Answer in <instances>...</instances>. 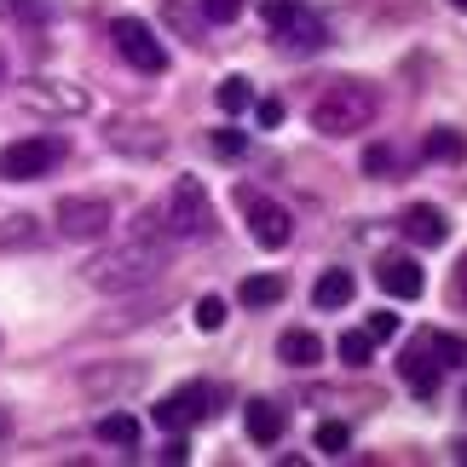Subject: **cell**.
Listing matches in <instances>:
<instances>
[{
    "mask_svg": "<svg viewBox=\"0 0 467 467\" xmlns=\"http://www.w3.org/2000/svg\"><path fill=\"white\" fill-rule=\"evenodd\" d=\"M104 145L121 150V156H161V128H150V121H133V116H116L110 128H104Z\"/></svg>",
    "mask_w": 467,
    "mask_h": 467,
    "instance_id": "obj_12",
    "label": "cell"
},
{
    "mask_svg": "<svg viewBox=\"0 0 467 467\" xmlns=\"http://www.w3.org/2000/svg\"><path fill=\"white\" fill-rule=\"evenodd\" d=\"M254 121H260V128H283V99H260L254 104Z\"/></svg>",
    "mask_w": 467,
    "mask_h": 467,
    "instance_id": "obj_30",
    "label": "cell"
},
{
    "mask_svg": "<svg viewBox=\"0 0 467 467\" xmlns=\"http://www.w3.org/2000/svg\"><path fill=\"white\" fill-rule=\"evenodd\" d=\"M185 456H191V451H185V433H179V439L168 444V451H161V462H185Z\"/></svg>",
    "mask_w": 467,
    "mask_h": 467,
    "instance_id": "obj_34",
    "label": "cell"
},
{
    "mask_svg": "<svg viewBox=\"0 0 467 467\" xmlns=\"http://www.w3.org/2000/svg\"><path fill=\"white\" fill-rule=\"evenodd\" d=\"M364 173L369 179H399V156H392V145H364Z\"/></svg>",
    "mask_w": 467,
    "mask_h": 467,
    "instance_id": "obj_26",
    "label": "cell"
},
{
    "mask_svg": "<svg viewBox=\"0 0 467 467\" xmlns=\"http://www.w3.org/2000/svg\"><path fill=\"white\" fill-rule=\"evenodd\" d=\"M375 283L392 295V300H421V289H427V272L410 254H387L381 265H375Z\"/></svg>",
    "mask_w": 467,
    "mask_h": 467,
    "instance_id": "obj_14",
    "label": "cell"
},
{
    "mask_svg": "<svg viewBox=\"0 0 467 467\" xmlns=\"http://www.w3.org/2000/svg\"><path fill=\"white\" fill-rule=\"evenodd\" d=\"M161 265H168V231H161L156 213H145V225H139L128 243H116V248H104V254H93L81 277L93 283L99 295H128V289H145V283H156Z\"/></svg>",
    "mask_w": 467,
    "mask_h": 467,
    "instance_id": "obj_1",
    "label": "cell"
},
{
    "mask_svg": "<svg viewBox=\"0 0 467 467\" xmlns=\"http://www.w3.org/2000/svg\"><path fill=\"white\" fill-rule=\"evenodd\" d=\"M312 444H317V456H347L352 451V427L347 421H317Z\"/></svg>",
    "mask_w": 467,
    "mask_h": 467,
    "instance_id": "obj_23",
    "label": "cell"
},
{
    "mask_svg": "<svg viewBox=\"0 0 467 467\" xmlns=\"http://www.w3.org/2000/svg\"><path fill=\"white\" fill-rule=\"evenodd\" d=\"M369 335L375 340H392V335H399V317H392V312H369Z\"/></svg>",
    "mask_w": 467,
    "mask_h": 467,
    "instance_id": "obj_32",
    "label": "cell"
},
{
    "mask_svg": "<svg viewBox=\"0 0 467 467\" xmlns=\"http://www.w3.org/2000/svg\"><path fill=\"white\" fill-rule=\"evenodd\" d=\"M369 358H375V335L369 329H347V335H340V364L369 369Z\"/></svg>",
    "mask_w": 467,
    "mask_h": 467,
    "instance_id": "obj_24",
    "label": "cell"
},
{
    "mask_svg": "<svg viewBox=\"0 0 467 467\" xmlns=\"http://www.w3.org/2000/svg\"><path fill=\"white\" fill-rule=\"evenodd\" d=\"M64 145L58 139H17V145L0 150V179H12V185H29V179H41L58 168Z\"/></svg>",
    "mask_w": 467,
    "mask_h": 467,
    "instance_id": "obj_7",
    "label": "cell"
},
{
    "mask_svg": "<svg viewBox=\"0 0 467 467\" xmlns=\"http://www.w3.org/2000/svg\"><path fill=\"white\" fill-rule=\"evenodd\" d=\"M29 243H41V220L35 213H6L0 220V248H29Z\"/></svg>",
    "mask_w": 467,
    "mask_h": 467,
    "instance_id": "obj_22",
    "label": "cell"
},
{
    "mask_svg": "<svg viewBox=\"0 0 467 467\" xmlns=\"http://www.w3.org/2000/svg\"><path fill=\"white\" fill-rule=\"evenodd\" d=\"M451 300H456V306L467 312V254H462V260L451 265Z\"/></svg>",
    "mask_w": 467,
    "mask_h": 467,
    "instance_id": "obj_31",
    "label": "cell"
},
{
    "mask_svg": "<svg viewBox=\"0 0 467 467\" xmlns=\"http://www.w3.org/2000/svg\"><path fill=\"white\" fill-rule=\"evenodd\" d=\"M248 0H202V12H208V24H237Z\"/></svg>",
    "mask_w": 467,
    "mask_h": 467,
    "instance_id": "obj_29",
    "label": "cell"
},
{
    "mask_svg": "<svg viewBox=\"0 0 467 467\" xmlns=\"http://www.w3.org/2000/svg\"><path fill=\"white\" fill-rule=\"evenodd\" d=\"M110 41H116V52L139 69V76H161V69H168V47L156 41V29L145 24V17H116Z\"/></svg>",
    "mask_w": 467,
    "mask_h": 467,
    "instance_id": "obj_6",
    "label": "cell"
},
{
    "mask_svg": "<svg viewBox=\"0 0 467 467\" xmlns=\"http://www.w3.org/2000/svg\"><path fill=\"white\" fill-rule=\"evenodd\" d=\"M375 110H381V99L369 81H335L312 99V128L323 139H358L375 121Z\"/></svg>",
    "mask_w": 467,
    "mask_h": 467,
    "instance_id": "obj_2",
    "label": "cell"
},
{
    "mask_svg": "<svg viewBox=\"0 0 467 467\" xmlns=\"http://www.w3.org/2000/svg\"><path fill=\"white\" fill-rule=\"evenodd\" d=\"M24 104L41 116H87L93 99H87V87L64 81V76H35V81H24Z\"/></svg>",
    "mask_w": 467,
    "mask_h": 467,
    "instance_id": "obj_9",
    "label": "cell"
},
{
    "mask_svg": "<svg viewBox=\"0 0 467 467\" xmlns=\"http://www.w3.org/2000/svg\"><path fill=\"white\" fill-rule=\"evenodd\" d=\"M421 156L439 161V168H456V161H467V133L462 128H427Z\"/></svg>",
    "mask_w": 467,
    "mask_h": 467,
    "instance_id": "obj_17",
    "label": "cell"
},
{
    "mask_svg": "<svg viewBox=\"0 0 467 467\" xmlns=\"http://www.w3.org/2000/svg\"><path fill=\"white\" fill-rule=\"evenodd\" d=\"M93 433L104 439V444H121V451H139V421L128 416V410H110V416H99V427Z\"/></svg>",
    "mask_w": 467,
    "mask_h": 467,
    "instance_id": "obj_20",
    "label": "cell"
},
{
    "mask_svg": "<svg viewBox=\"0 0 467 467\" xmlns=\"http://www.w3.org/2000/svg\"><path fill=\"white\" fill-rule=\"evenodd\" d=\"M456 462H467V439H462V444H456Z\"/></svg>",
    "mask_w": 467,
    "mask_h": 467,
    "instance_id": "obj_35",
    "label": "cell"
},
{
    "mask_svg": "<svg viewBox=\"0 0 467 467\" xmlns=\"http://www.w3.org/2000/svg\"><path fill=\"white\" fill-rule=\"evenodd\" d=\"M243 427L254 444H277L283 433H289V404L283 399H248L243 404Z\"/></svg>",
    "mask_w": 467,
    "mask_h": 467,
    "instance_id": "obj_13",
    "label": "cell"
},
{
    "mask_svg": "<svg viewBox=\"0 0 467 467\" xmlns=\"http://www.w3.org/2000/svg\"><path fill=\"white\" fill-rule=\"evenodd\" d=\"M52 0H0V17L6 24H24V29H41V24H52Z\"/></svg>",
    "mask_w": 467,
    "mask_h": 467,
    "instance_id": "obj_21",
    "label": "cell"
},
{
    "mask_svg": "<svg viewBox=\"0 0 467 467\" xmlns=\"http://www.w3.org/2000/svg\"><path fill=\"white\" fill-rule=\"evenodd\" d=\"M213 99H220V110H225V116H237V110H248V104H254V87H248V76H225Z\"/></svg>",
    "mask_w": 467,
    "mask_h": 467,
    "instance_id": "obj_25",
    "label": "cell"
},
{
    "mask_svg": "<svg viewBox=\"0 0 467 467\" xmlns=\"http://www.w3.org/2000/svg\"><path fill=\"white\" fill-rule=\"evenodd\" d=\"M150 416H156V427H168V433H185V427H196V421L213 416V387H202V381L173 387L168 399L150 410Z\"/></svg>",
    "mask_w": 467,
    "mask_h": 467,
    "instance_id": "obj_8",
    "label": "cell"
},
{
    "mask_svg": "<svg viewBox=\"0 0 467 467\" xmlns=\"http://www.w3.org/2000/svg\"><path fill=\"white\" fill-rule=\"evenodd\" d=\"M81 381H87V392H104V387H139V381H145V369H116V375H81Z\"/></svg>",
    "mask_w": 467,
    "mask_h": 467,
    "instance_id": "obj_27",
    "label": "cell"
},
{
    "mask_svg": "<svg viewBox=\"0 0 467 467\" xmlns=\"http://www.w3.org/2000/svg\"><path fill=\"white\" fill-rule=\"evenodd\" d=\"M220 323H225V300L220 295H202V300H196V329H220Z\"/></svg>",
    "mask_w": 467,
    "mask_h": 467,
    "instance_id": "obj_28",
    "label": "cell"
},
{
    "mask_svg": "<svg viewBox=\"0 0 467 467\" xmlns=\"http://www.w3.org/2000/svg\"><path fill=\"white\" fill-rule=\"evenodd\" d=\"M156 220H161V231H168V243H202V237H213L220 213H213L202 179H196V173H179L173 185H168V196H161V213H156Z\"/></svg>",
    "mask_w": 467,
    "mask_h": 467,
    "instance_id": "obj_3",
    "label": "cell"
},
{
    "mask_svg": "<svg viewBox=\"0 0 467 467\" xmlns=\"http://www.w3.org/2000/svg\"><path fill=\"white\" fill-rule=\"evenodd\" d=\"M248 202V237H254L265 254L272 248H289L295 237V220H289V208H277V202H260V196H243Z\"/></svg>",
    "mask_w": 467,
    "mask_h": 467,
    "instance_id": "obj_11",
    "label": "cell"
},
{
    "mask_svg": "<svg viewBox=\"0 0 467 467\" xmlns=\"http://www.w3.org/2000/svg\"><path fill=\"white\" fill-rule=\"evenodd\" d=\"M352 295H358V277L347 272V265H329V272L312 283V306H317V312H340V306H352Z\"/></svg>",
    "mask_w": 467,
    "mask_h": 467,
    "instance_id": "obj_16",
    "label": "cell"
},
{
    "mask_svg": "<svg viewBox=\"0 0 467 467\" xmlns=\"http://www.w3.org/2000/svg\"><path fill=\"white\" fill-rule=\"evenodd\" d=\"M283 289H289V283H283L277 272H254V277L237 283V300H243V306H254V312H265V306H277V300H283Z\"/></svg>",
    "mask_w": 467,
    "mask_h": 467,
    "instance_id": "obj_19",
    "label": "cell"
},
{
    "mask_svg": "<svg viewBox=\"0 0 467 467\" xmlns=\"http://www.w3.org/2000/svg\"><path fill=\"white\" fill-rule=\"evenodd\" d=\"M451 6H456V12H467V0H451Z\"/></svg>",
    "mask_w": 467,
    "mask_h": 467,
    "instance_id": "obj_36",
    "label": "cell"
},
{
    "mask_svg": "<svg viewBox=\"0 0 467 467\" xmlns=\"http://www.w3.org/2000/svg\"><path fill=\"white\" fill-rule=\"evenodd\" d=\"M265 29L289 52H323L329 47V24H323L312 6H300V0H265Z\"/></svg>",
    "mask_w": 467,
    "mask_h": 467,
    "instance_id": "obj_4",
    "label": "cell"
},
{
    "mask_svg": "<svg viewBox=\"0 0 467 467\" xmlns=\"http://www.w3.org/2000/svg\"><path fill=\"white\" fill-rule=\"evenodd\" d=\"M399 225H404V237L416 248H439L444 237H451V220H444V208H433V202H410L399 213Z\"/></svg>",
    "mask_w": 467,
    "mask_h": 467,
    "instance_id": "obj_15",
    "label": "cell"
},
{
    "mask_svg": "<svg viewBox=\"0 0 467 467\" xmlns=\"http://www.w3.org/2000/svg\"><path fill=\"white\" fill-rule=\"evenodd\" d=\"M213 156H243V133H213Z\"/></svg>",
    "mask_w": 467,
    "mask_h": 467,
    "instance_id": "obj_33",
    "label": "cell"
},
{
    "mask_svg": "<svg viewBox=\"0 0 467 467\" xmlns=\"http://www.w3.org/2000/svg\"><path fill=\"white\" fill-rule=\"evenodd\" d=\"M116 225V208L104 202V196H64L58 208H52V231H58L64 243H104Z\"/></svg>",
    "mask_w": 467,
    "mask_h": 467,
    "instance_id": "obj_5",
    "label": "cell"
},
{
    "mask_svg": "<svg viewBox=\"0 0 467 467\" xmlns=\"http://www.w3.org/2000/svg\"><path fill=\"white\" fill-rule=\"evenodd\" d=\"M399 375H404V387L416 392V399H439V381H444V364L433 358V340H416V347H404L399 358Z\"/></svg>",
    "mask_w": 467,
    "mask_h": 467,
    "instance_id": "obj_10",
    "label": "cell"
},
{
    "mask_svg": "<svg viewBox=\"0 0 467 467\" xmlns=\"http://www.w3.org/2000/svg\"><path fill=\"white\" fill-rule=\"evenodd\" d=\"M277 358L289 369H312L317 358H323V340H317V329H283V340H277Z\"/></svg>",
    "mask_w": 467,
    "mask_h": 467,
    "instance_id": "obj_18",
    "label": "cell"
}]
</instances>
